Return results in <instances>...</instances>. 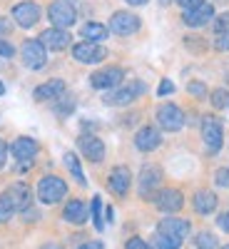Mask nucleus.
<instances>
[{
  "instance_id": "obj_42",
  "label": "nucleus",
  "mask_w": 229,
  "mask_h": 249,
  "mask_svg": "<svg viewBox=\"0 0 229 249\" xmlns=\"http://www.w3.org/2000/svg\"><path fill=\"white\" fill-rule=\"evenodd\" d=\"M77 249H102V242H85V244H80Z\"/></svg>"
},
{
  "instance_id": "obj_20",
  "label": "nucleus",
  "mask_w": 229,
  "mask_h": 249,
  "mask_svg": "<svg viewBox=\"0 0 229 249\" xmlns=\"http://www.w3.org/2000/svg\"><path fill=\"white\" fill-rule=\"evenodd\" d=\"M159 142H162L159 130H157V127H150V124H147V127H140L137 135H135V147H137L140 152H152V150H157Z\"/></svg>"
},
{
  "instance_id": "obj_27",
  "label": "nucleus",
  "mask_w": 229,
  "mask_h": 249,
  "mask_svg": "<svg viewBox=\"0 0 229 249\" xmlns=\"http://www.w3.org/2000/svg\"><path fill=\"white\" fill-rule=\"evenodd\" d=\"M90 212H92L95 230L102 232V230H105V222H102V214H100V212H102V199H100V197H92V210H90Z\"/></svg>"
},
{
  "instance_id": "obj_31",
  "label": "nucleus",
  "mask_w": 229,
  "mask_h": 249,
  "mask_svg": "<svg viewBox=\"0 0 229 249\" xmlns=\"http://www.w3.org/2000/svg\"><path fill=\"white\" fill-rule=\"evenodd\" d=\"M214 182H217V187H229V167H222V170H217V175H214Z\"/></svg>"
},
{
  "instance_id": "obj_43",
  "label": "nucleus",
  "mask_w": 229,
  "mask_h": 249,
  "mask_svg": "<svg viewBox=\"0 0 229 249\" xmlns=\"http://www.w3.org/2000/svg\"><path fill=\"white\" fill-rule=\"evenodd\" d=\"M40 249H65V247H60V244H55V242H48V244H43Z\"/></svg>"
},
{
  "instance_id": "obj_17",
  "label": "nucleus",
  "mask_w": 229,
  "mask_h": 249,
  "mask_svg": "<svg viewBox=\"0 0 229 249\" xmlns=\"http://www.w3.org/2000/svg\"><path fill=\"white\" fill-rule=\"evenodd\" d=\"M107 184H110L112 195H117V197H124V195L130 192V184H132V175H130V170L124 167V164L115 167V170L110 172V177H107Z\"/></svg>"
},
{
  "instance_id": "obj_33",
  "label": "nucleus",
  "mask_w": 229,
  "mask_h": 249,
  "mask_svg": "<svg viewBox=\"0 0 229 249\" xmlns=\"http://www.w3.org/2000/svg\"><path fill=\"white\" fill-rule=\"evenodd\" d=\"M172 92H175V82L172 80H162L159 88H157V95L164 97V95H172Z\"/></svg>"
},
{
  "instance_id": "obj_46",
  "label": "nucleus",
  "mask_w": 229,
  "mask_h": 249,
  "mask_svg": "<svg viewBox=\"0 0 229 249\" xmlns=\"http://www.w3.org/2000/svg\"><path fill=\"white\" fill-rule=\"evenodd\" d=\"M159 3H170V0H159Z\"/></svg>"
},
{
  "instance_id": "obj_19",
  "label": "nucleus",
  "mask_w": 229,
  "mask_h": 249,
  "mask_svg": "<svg viewBox=\"0 0 229 249\" xmlns=\"http://www.w3.org/2000/svg\"><path fill=\"white\" fill-rule=\"evenodd\" d=\"M70 33L68 30H60V28H48L40 33V43L45 45V50H65L70 45Z\"/></svg>"
},
{
  "instance_id": "obj_34",
  "label": "nucleus",
  "mask_w": 229,
  "mask_h": 249,
  "mask_svg": "<svg viewBox=\"0 0 229 249\" xmlns=\"http://www.w3.org/2000/svg\"><path fill=\"white\" fill-rule=\"evenodd\" d=\"M13 55H15V48L8 43V40L0 37V57H13Z\"/></svg>"
},
{
  "instance_id": "obj_30",
  "label": "nucleus",
  "mask_w": 229,
  "mask_h": 249,
  "mask_svg": "<svg viewBox=\"0 0 229 249\" xmlns=\"http://www.w3.org/2000/svg\"><path fill=\"white\" fill-rule=\"evenodd\" d=\"M13 214H15V210L8 204V199H5L3 195H0V222H8Z\"/></svg>"
},
{
  "instance_id": "obj_41",
  "label": "nucleus",
  "mask_w": 229,
  "mask_h": 249,
  "mask_svg": "<svg viewBox=\"0 0 229 249\" xmlns=\"http://www.w3.org/2000/svg\"><path fill=\"white\" fill-rule=\"evenodd\" d=\"M10 30H13V23H10L8 18H3V15H0V33H3V35H8Z\"/></svg>"
},
{
  "instance_id": "obj_29",
  "label": "nucleus",
  "mask_w": 229,
  "mask_h": 249,
  "mask_svg": "<svg viewBox=\"0 0 229 249\" xmlns=\"http://www.w3.org/2000/svg\"><path fill=\"white\" fill-rule=\"evenodd\" d=\"M212 105H214L217 110L227 107V105H229V92H227V90H214V92H212Z\"/></svg>"
},
{
  "instance_id": "obj_45",
  "label": "nucleus",
  "mask_w": 229,
  "mask_h": 249,
  "mask_svg": "<svg viewBox=\"0 0 229 249\" xmlns=\"http://www.w3.org/2000/svg\"><path fill=\"white\" fill-rule=\"evenodd\" d=\"M5 92V85H3V82H0V95H3Z\"/></svg>"
},
{
  "instance_id": "obj_7",
  "label": "nucleus",
  "mask_w": 229,
  "mask_h": 249,
  "mask_svg": "<svg viewBox=\"0 0 229 249\" xmlns=\"http://www.w3.org/2000/svg\"><path fill=\"white\" fill-rule=\"evenodd\" d=\"M3 197L8 199V204L13 207L15 212H28V207L33 202V192H30V187L25 182H15L10 184L8 190L3 192Z\"/></svg>"
},
{
  "instance_id": "obj_25",
  "label": "nucleus",
  "mask_w": 229,
  "mask_h": 249,
  "mask_svg": "<svg viewBox=\"0 0 229 249\" xmlns=\"http://www.w3.org/2000/svg\"><path fill=\"white\" fill-rule=\"evenodd\" d=\"M65 167L70 170V175H72L80 184H88L85 172H82V167H80V157H77L75 152H65Z\"/></svg>"
},
{
  "instance_id": "obj_47",
  "label": "nucleus",
  "mask_w": 229,
  "mask_h": 249,
  "mask_svg": "<svg viewBox=\"0 0 229 249\" xmlns=\"http://www.w3.org/2000/svg\"><path fill=\"white\" fill-rule=\"evenodd\" d=\"M222 249H229V244H227V247H222Z\"/></svg>"
},
{
  "instance_id": "obj_23",
  "label": "nucleus",
  "mask_w": 229,
  "mask_h": 249,
  "mask_svg": "<svg viewBox=\"0 0 229 249\" xmlns=\"http://www.w3.org/2000/svg\"><path fill=\"white\" fill-rule=\"evenodd\" d=\"M194 210L199 214H212L217 210V195L210 192V190H199L194 195Z\"/></svg>"
},
{
  "instance_id": "obj_15",
  "label": "nucleus",
  "mask_w": 229,
  "mask_h": 249,
  "mask_svg": "<svg viewBox=\"0 0 229 249\" xmlns=\"http://www.w3.org/2000/svg\"><path fill=\"white\" fill-rule=\"evenodd\" d=\"M155 204H157V210H162V212L172 214V212L182 210L184 197H182V192H179V190H172V187H167V190H159V192H157Z\"/></svg>"
},
{
  "instance_id": "obj_4",
  "label": "nucleus",
  "mask_w": 229,
  "mask_h": 249,
  "mask_svg": "<svg viewBox=\"0 0 229 249\" xmlns=\"http://www.w3.org/2000/svg\"><path fill=\"white\" fill-rule=\"evenodd\" d=\"M144 90V82H140V80H130L127 85H120V88H115V90H110L107 95H105V102L107 105H130L132 100H137Z\"/></svg>"
},
{
  "instance_id": "obj_26",
  "label": "nucleus",
  "mask_w": 229,
  "mask_h": 249,
  "mask_svg": "<svg viewBox=\"0 0 229 249\" xmlns=\"http://www.w3.org/2000/svg\"><path fill=\"white\" fill-rule=\"evenodd\" d=\"M197 249H219L217 237L212 232H199L197 234Z\"/></svg>"
},
{
  "instance_id": "obj_8",
  "label": "nucleus",
  "mask_w": 229,
  "mask_h": 249,
  "mask_svg": "<svg viewBox=\"0 0 229 249\" xmlns=\"http://www.w3.org/2000/svg\"><path fill=\"white\" fill-rule=\"evenodd\" d=\"M122 77H124V70L112 65V68H102V70L92 72L90 82H92V88H97V90H115V88H120Z\"/></svg>"
},
{
  "instance_id": "obj_2",
  "label": "nucleus",
  "mask_w": 229,
  "mask_h": 249,
  "mask_svg": "<svg viewBox=\"0 0 229 249\" xmlns=\"http://www.w3.org/2000/svg\"><path fill=\"white\" fill-rule=\"evenodd\" d=\"M48 18H50L53 28L68 30L70 25H75L77 13H75L70 0H55V3H50V8H48Z\"/></svg>"
},
{
  "instance_id": "obj_40",
  "label": "nucleus",
  "mask_w": 229,
  "mask_h": 249,
  "mask_svg": "<svg viewBox=\"0 0 229 249\" xmlns=\"http://www.w3.org/2000/svg\"><path fill=\"white\" fill-rule=\"evenodd\" d=\"M5 160H8V144L0 140V170L5 167Z\"/></svg>"
},
{
  "instance_id": "obj_13",
  "label": "nucleus",
  "mask_w": 229,
  "mask_h": 249,
  "mask_svg": "<svg viewBox=\"0 0 229 249\" xmlns=\"http://www.w3.org/2000/svg\"><path fill=\"white\" fill-rule=\"evenodd\" d=\"M77 147H80L82 157H88L90 162H102V157H105V142L95 135H80Z\"/></svg>"
},
{
  "instance_id": "obj_38",
  "label": "nucleus",
  "mask_w": 229,
  "mask_h": 249,
  "mask_svg": "<svg viewBox=\"0 0 229 249\" xmlns=\"http://www.w3.org/2000/svg\"><path fill=\"white\" fill-rule=\"evenodd\" d=\"M175 3H179L184 10H190V8H197V5H202V3H207V0H175Z\"/></svg>"
},
{
  "instance_id": "obj_16",
  "label": "nucleus",
  "mask_w": 229,
  "mask_h": 249,
  "mask_svg": "<svg viewBox=\"0 0 229 249\" xmlns=\"http://www.w3.org/2000/svg\"><path fill=\"white\" fill-rule=\"evenodd\" d=\"M37 150H40V144H37L33 137H18V140L10 144V155H13L18 162H25V164H30V160L37 155Z\"/></svg>"
},
{
  "instance_id": "obj_39",
  "label": "nucleus",
  "mask_w": 229,
  "mask_h": 249,
  "mask_svg": "<svg viewBox=\"0 0 229 249\" xmlns=\"http://www.w3.org/2000/svg\"><path fill=\"white\" fill-rule=\"evenodd\" d=\"M217 224H219V230H224V232H229V212H224V214H219V217H217Z\"/></svg>"
},
{
  "instance_id": "obj_35",
  "label": "nucleus",
  "mask_w": 229,
  "mask_h": 249,
  "mask_svg": "<svg viewBox=\"0 0 229 249\" xmlns=\"http://www.w3.org/2000/svg\"><path fill=\"white\" fill-rule=\"evenodd\" d=\"M127 249H152L144 239H140V237H132L130 242H127Z\"/></svg>"
},
{
  "instance_id": "obj_3",
  "label": "nucleus",
  "mask_w": 229,
  "mask_h": 249,
  "mask_svg": "<svg viewBox=\"0 0 229 249\" xmlns=\"http://www.w3.org/2000/svg\"><path fill=\"white\" fill-rule=\"evenodd\" d=\"M202 140L207 144V152H219L222 144H224V130H222V122L214 115H207L202 120Z\"/></svg>"
},
{
  "instance_id": "obj_32",
  "label": "nucleus",
  "mask_w": 229,
  "mask_h": 249,
  "mask_svg": "<svg viewBox=\"0 0 229 249\" xmlns=\"http://www.w3.org/2000/svg\"><path fill=\"white\" fill-rule=\"evenodd\" d=\"M217 33L219 35H224V33H229V13H222L219 18H217Z\"/></svg>"
},
{
  "instance_id": "obj_14",
  "label": "nucleus",
  "mask_w": 229,
  "mask_h": 249,
  "mask_svg": "<svg viewBox=\"0 0 229 249\" xmlns=\"http://www.w3.org/2000/svg\"><path fill=\"white\" fill-rule=\"evenodd\" d=\"M157 234H167V237H175V239L184 242V237L190 234V222L179 219V217H164L157 224Z\"/></svg>"
},
{
  "instance_id": "obj_1",
  "label": "nucleus",
  "mask_w": 229,
  "mask_h": 249,
  "mask_svg": "<svg viewBox=\"0 0 229 249\" xmlns=\"http://www.w3.org/2000/svg\"><path fill=\"white\" fill-rule=\"evenodd\" d=\"M65 195H68V184H65V179H62V177L45 175L43 179L37 182V199L43 202V204H55Z\"/></svg>"
},
{
  "instance_id": "obj_36",
  "label": "nucleus",
  "mask_w": 229,
  "mask_h": 249,
  "mask_svg": "<svg viewBox=\"0 0 229 249\" xmlns=\"http://www.w3.org/2000/svg\"><path fill=\"white\" fill-rule=\"evenodd\" d=\"M187 90H190L192 95H199V97L207 95V88L202 85V82H190V85H187Z\"/></svg>"
},
{
  "instance_id": "obj_18",
  "label": "nucleus",
  "mask_w": 229,
  "mask_h": 249,
  "mask_svg": "<svg viewBox=\"0 0 229 249\" xmlns=\"http://www.w3.org/2000/svg\"><path fill=\"white\" fill-rule=\"evenodd\" d=\"M212 18H214V8L210 3H202L197 8H190V10H184V15H182L184 25H190V28H202V25L210 23Z\"/></svg>"
},
{
  "instance_id": "obj_9",
  "label": "nucleus",
  "mask_w": 229,
  "mask_h": 249,
  "mask_svg": "<svg viewBox=\"0 0 229 249\" xmlns=\"http://www.w3.org/2000/svg\"><path fill=\"white\" fill-rule=\"evenodd\" d=\"M159 179H162V170L155 167V164H147V167L140 172V197H144V199L157 197Z\"/></svg>"
},
{
  "instance_id": "obj_24",
  "label": "nucleus",
  "mask_w": 229,
  "mask_h": 249,
  "mask_svg": "<svg viewBox=\"0 0 229 249\" xmlns=\"http://www.w3.org/2000/svg\"><path fill=\"white\" fill-rule=\"evenodd\" d=\"M80 33H82V37H85L88 43H102V40L107 37V28L100 25V23H85Z\"/></svg>"
},
{
  "instance_id": "obj_5",
  "label": "nucleus",
  "mask_w": 229,
  "mask_h": 249,
  "mask_svg": "<svg viewBox=\"0 0 229 249\" xmlns=\"http://www.w3.org/2000/svg\"><path fill=\"white\" fill-rule=\"evenodd\" d=\"M157 124L167 132H177L184 127V112L175 102H164V105L157 107Z\"/></svg>"
},
{
  "instance_id": "obj_12",
  "label": "nucleus",
  "mask_w": 229,
  "mask_h": 249,
  "mask_svg": "<svg viewBox=\"0 0 229 249\" xmlns=\"http://www.w3.org/2000/svg\"><path fill=\"white\" fill-rule=\"evenodd\" d=\"M13 18L20 28H33L40 20V5L33 3V0H25V3L13 5Z\"/></svg>"
},
{
  "instance_id": "obj_10",
  "label": "nucleus",
  "mask_w": 229,
  "mask_h": 249,
  "mask_svg": "<svg viewBox=\"0 0 229 249\" xmlns=\"http://www.w3.org/2000/svg\"><path fill=\"white\" fill-rule=\"evenodd\" d=\"M110 30L115 35H132L140 30V18L135 13H127V10H117L110 18Z\"/></svg>"
},
{
  "instance_id": "obj_11",
  "label": "nucleus",
  "mask_w": 229,
  "mask_h": 249,
  "mask_svg": "<svg viewBox=\"0 0 229 249\" xmlns=\"http://www.w3.org/2000/svg\"><path fill=\"white\" fill-rule=\"evenodd\" d=\"M72 57L77 62H88V65H92V62L105 60L107 53H105V48H102L100 43H88V40H82V43H77L72 48Z\"/></svg>"
},
{
  "instance_id": "obj_37",
  "label": "nucleus",
  "mask_w": 229,
  "mask_h": 249,
  "mask_svg": "<svg viewBox=\"0 0 229 249\" xmlns=\"http://www.w3.org/2000/svg\"><path fill=\"white\" fill-rule=\"evenodd\" d=\"M214 45H217V50H222V53H229V33H224V35H219Z\"/></svg>"
},
{
  "instance_id": "obj_28",
  "label": "nucleus",
  "mask_w": 229,
  "mask_h": 249,
  "mask_svg": "<svg viewBox=\"0 0 229 249\" xmlns=\"http://www.w3.org/2000/svg\"><path fill=\"white\" fill-rule=\"evenodd\" d=\"M155 247H157V249H179L182 242L175 239V237H167V234H157V237H155Z\"/></svg>"
},
{
  "instance_id": "obj_22",
  "label": "nucleus",
  "mask_w": 229,
  "mask_h": 249,
  "mask_svg": "<svg viewBox=\"0 0 229 249\" xmlns=\"http://www.w3.org/2000/svg\"><path fill=\"white\" fill-rule=\"evenodd\" d=\"M62 217H65L70 224H85L88 222V207L85 202H80V199H70L65 204V210H62Z\"/></svg>"
},
{
  "instance_id": "obj_21",
  "label": "nucleus",
  "mask_w": 229,
  "mask_h": 249,
  "mask_svg": "<svg viewBox=\"0 0 229 249\" xmlns=\"http://www.w3.org/2000/svg\"><path fill=\"white\" fill-rule=\"evenodd\" d=\"M62 95H65V82L62 80H48V82H43V85H37L35 92H33V97L37 102L55 100V97H62Z\"/></svg>"
},
{
  "instance_id": "obj_6",
  "label": "nucleus",
  "mask_w": 229,
  "mask_h": 249,
  "mask_svg": "<svg viewBox=\"0 0 229 249\" xmlns=\"http://www.w3.org/2000/svg\"><path fill=\"white\" fill-rule=\"evenodd\" d=\"M20 57H23L25 68L40 70V68H45V62H48V50L40 40H28V43H23V48H20Z\"/></svg>"
},
{
  "instance_id": "obj_44",
  "label": "nucleus",
  "mask_w": 229,
  "mask_h": 249,
  "mask_svg": "<svg viewBox=\"0 0 229 249\" xmlns=\"http://www.w3.org/2000/svg\"><path fill=\"white\" fill-rule=\"evenodd\" d=\"M124 3H130V5H144L147 0H124Z\"/></svg>"
}]
</instances>
